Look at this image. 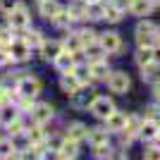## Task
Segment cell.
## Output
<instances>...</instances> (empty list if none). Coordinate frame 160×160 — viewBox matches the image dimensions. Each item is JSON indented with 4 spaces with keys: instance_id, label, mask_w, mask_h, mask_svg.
<instances>
[{
    "instance_id": "obj_1",
    "label": "cell",
    "mask_w": 160,
    "mask_h": 160,
    "mask_svg": "<svg viewBox=\"0 0 160 160\" xmlns=\"http://www.w3.org/2000/svg\"><path fill=\"white\" fill-rule=\"evenodd\" d=\"M7 19H10V27L12 29H22L24 31V29L31 27V14H29L27 5H19V2L7 12Z\"/></svg>"
},
{
    "instance_id": "obj_2",
    "label": "cell",
    "mask_w": 160,
    "mask_h": 160,
    "mask_svg": "<svg viewBox=\"0 0 160 160\" xmlns=\"http://www.w3.org/2000/svg\"><path fill=\"white\" fill-rule=\"evenodd\" d=\"M98 46H100V50L108 53V55H117V53H122V48H124L120 33H115V31H103L98 36Z\"/></svg>"
},
{
    "instance_id": "obj_3",
    "label": "cell",
    "mask_w": 160,
    "mask_h": 160,
    "mask_svg": "<svg viewBox=\"0 0 160 160\" xmlns=\"http://www.w3.org/2000/svg\"><path fill=\"white\" fill-rule=\"evenodd\" d=\"M155 41H158V27L153 22H139V27H136V43H139V48L153 46Z\"/></svg>"
},
{
    "instance_id": "obj_4",
    "label": "cell",
    "mask_w": 160,
    "mask_h": 160,
    "mask_svg": "<svg viewBox=\"0 0 160 160\" xmlns=\"http://www.w3.org/2000/svg\"><path fill=\"white\" fill-rule=\"evenodd\" d=\"M105 81H108V88L112 93H127L129 86H132V79H129L127 72H110Z\"/></svg>"
},
{
    "instance_id": "obj_5",
    "label": "cell",
    "mask_w": 160,
    "mask_h": 160,
    "mask_svg": "<svg viewBox=\"0 0 160 160\" xmlns=\"http://www.w3.org/2000/svg\"><path fill=\"white\" fill-rule=\"evenodd\" d=\"M14 91L19 96H27V98H36V96L41 93V81L36 79V77H19Z\"/></svg>"
},
{
    "instance_id": "obj_6",
    "label": "cell",
    "mask_w": 160,
    "mask_h": 160,
    "mask_svg": "<svg viewBox=\"0 0 160 160\" xmlns=\"http://www.w3.org/2000/svg\"><path fill=\"white\" fill-rule=\"evenodd\" d=\"M88 110L98 117V120H105L108 115L115 110V103L108 96H93V100H91V105H88Z\"/></svg>"
},
{
    "instance_id": "obj_7",
    "label": "cell",
    "mask_w": 160,
    "mask_h": 160,
    "mask_svg": "<svg viewBox=\"0 0 160 160\" xmlns=\"http://www.w3.org/2000/svg\"><path fill=\"white\" fill-rule=\"evenodd\" d=\"M7 53L12 58V62H27L31 58V46H27L24 41H17L14 38L10 46H7Z\"/></svg>"
},
{
    "instance_id": "obj_8",
    "label": "cell",
    "mask_w": 160,
    "mask_h": 160,
    "mask_svg": "<svg viewBox=\"0 0 160 160\" xmlns=\"http://www.w3.org/2000/svg\"><path fill=\"white\" fill-rule=\"evenodd\" d=\"M53 105L50 103H38V105H33L31 108V120H33V124H46V122H50L53 120Z\"/></svg>"
},
{
    "instance_id": "obj_9",
    "label": "cell",
    "mask_w": 160,
    "mask_h": 160,
    "mask_svg": "<svg viewBox=\"0 0 160 160\" xmlns=\"http://www.w3.org/2000/svg\"><path fill=\"white\" fill-rule=\"evenodd\" d=\"M124 124H127V112H120L117 108H115L112 112L105 117V129H108V132L120 134L122 129H124Z\"/></svg>"
},
{
    "instance_id": "obj_10",
    "label": "cell",
    "mask_w": 160,
    "mask_h": 160,
    "mask_svg": "<svg viewBox=\"0 0 160 160\" xmlns=\"http://www.w3.org/2000/svg\"><path fill=\"white\" fill-rule=\"evenodd\" d=\"M81 86H84V84L77 79V74H74V72H62V77H60V88L65 91V93L72 96V93H77Z\"/></svg>"
},
{
    "instance_id": "obj_11",
    "label": "cell",
    "mask_w": 160,
    "mask_h": 160,
    "mask_svg": "<svg viewBox=\"0 0 160 160\" xmlns=\"http://www.w3.org/2000/svg\"><path fill=\"white\" fill-rule=\"evenodd\" d=\"M62 50H65V48H62L60 41H46L43 38V43H41V55H43V60H55Z\"/></svg>"
},
{
    "instance_id": "obj_12",
    "label": "cell",
    "mask_w": 160,
    "mask_h": 160,
    "mask_svg": "<svg viewBox=\"0 0 160 160\" xmlns=\"http://www.w3.org/2000/svg\"><path fill=\"white\" fill-rule=\"evenodd\" d=\"M53 62H55V67H58L60 72H72L74 65H77V55L69 53V50H62V53L58 55Z\"/></svg>"
},
{
    "instance_id": "obj_13",
    "label": "cell",
    "mask_w": 160,
    "mask_h": 160,
    "mask_svg": "<svg viewBox=\"0 0 160 160\" xmlns=\"http://www.w3.org/2000/svg\"><path fill=\"white\" fill-rule=\"evenodd\" d=\"M139 136L146 139V141H155L160 136V122L158 120H146V117H143V127H141Z\"/></svg>"
},
{
    "instance_id": "obj_14",
    "label": "cell",
    "mask_w": 160,
    "mask_h": 160,
    "mask_svg": "<svg viewBox=\"0 0 160 160\" xmlns=\"http://www.w3.org/2000/svg\"><path fill=\"white\" fill-rule=\"evenodd\" d=\"M88 72H91V79L93 81H105L110 69H108L105 60H96V62H88Z\"/></svg>"
},
{
    "instance_id": "obj_15",
    "label": "cell",
    "mask_w": 160,
    "mask_h": 160,
    "mask_svg": "<svg viewBox=\"0 0 160 160\" xmlns=\"http://www.w3.org/2000/svg\"><path fill=\"white\" fill-rule=\"evenodd\" d=\"M153 7H155V0H132L129 12L136 14V17H148L153 12Z\"/></svg>"
},
{
    "instance_id": "obj_16",
    "label": "cell",
    "mask_w": 160,
    "mask_h": 160,
    "mask_svg": "<svg viewBox=\"0 0 160 160\" xmlns=\"http://www.w3.org/2000/svg\"><path fill=\"white\" fill-rule=\"evenodd\" d=\"M55 155H58L60 160H67V158H77V155H79V141L65 139V141H62V146H60V151H58Z\"/></svg>"
},
{
    "instance_id": "obj_17",
    "label": "cell",
    "mask_w": 160,
    "mask_h": 160,
    "mask_svg": "<svg viewBox=\"0 0 160 160\" xmlns=\"http://www.w3.org/2000/svg\"><path fill=\"white\" fill-rule=\"evenodd\" d=\"M141 127H143V117H139V115H127V124H124L122 132L129 134L132 139H136L141 134Z\"/></svg>"
},
{
    "instance_id": "obj_18",
    "label": "cell",
    "mask_w": 160,
    "mask_h": 160,
    "mask_svg": "<svg viewBox=\"0 0 160 160\" xmlns=\"http://www.w3.org/2000/svg\"><path fill=\"white\" fill-rule=\"evenodd\" d=\"M77 38H79V43H81V50H88V48L98 46V33L91 31V29H81V31H77Z\"/></svg>"
},
{
    "instance_id": "obj_19",
    "label": "cell",
    "mask_w": 160,
    "mask_h": 160,
    "mask_svg": "<svg viewBox=\"0 0 160 160\" xmlns=\"http://www.w3.org/2000/svg\"><path fill=\"white\" fill-rule=\"evenodd\" d=\"M19 117V108L12 105V103H5V105H0V124H10V122H14Z\"/></svg>"
},
{
    "instance_id": "obj_20",
    "label": "cell",
    "mask_w": 160,
    "mask_h": 160,
    "mask_svg": "<svg viewBox=\"0 0 160 160\" xmlns=\"http://www.w3.org/2000/svg\"><path fill=\"white\" fill-rule=\"evenodd\" d=\"M50 22H53L55 27H60V29H67V27H72L74 17H72V12H69V7H60V10H58V14H55Z\"/></svg>"
},
{
    "instance_id": "obj_21",
    "label": "cell",
    "mask_w": 160,
    "mask_h": 160,
    "mask_svg": "<svg viewBox=\"0 0 160 160\" xmlns=\"http://www.w3.org/2000/svg\"><path fill=\"white\" fill-rule=\"evenodd\" d=\"M88 136V127L86 124H81V122H72L69 127H67V139L72 141H81Z\"/></svg>"
},
{
    "instance_id": "obj_22",
    "label": "cell",
    "mask_w": 160,
    "mask_h": 160,
    "mask_svg": "<svg viewBox=\"0 0 160 160\" xmlns=\"http://www.w3.org/2000/svg\"><path fill=\"white\" fill-rule=\"evenodd\" d=\"M38 10H41V17L53 19L60 10V5H58V0H38Z\"/></svg>"
},
{
    "instance_id": "obj_23",
    "label": "cell",
    "mask_w": 160,
    "mask_h": 160,
    "mask_svg": "<svg viewBox=\"0 0 160 160\" xmlns=\"http://www.w3.org/2000/svg\"><path fill=\"white\" fill-rule=\"evenodd\" d=\"M122 14H124V12L115 5L112 0H110V2H103V19H108V22H120Z\"/></svg>"
},
{
    "instance_id": "obj_24",
    "label": "cell",
    "mask_w": 160,
    "mask_h": 160,
    "mask_svg": "<svg viewBox=\"0 0 160 160\" xmlns=\"http://www.w3.org/2000/svg\"><path fill=\"white\" fill-rule=\"evenodd\" d=\"M134 60H136V65H139V67L153 62V46H141L139 50H136V55H134Z\"/></svg>"
},
{
    "instance_id": "obj_25",
    "label": "cell",
    "mask_w": 160,
    "mask_h": 160,
    "mask_svg": "<svg viewBox=\"0 0 160 160\" xmlns=\"http://www.w3.org/2000/svg\"><path fill=\"white\" fill-rule=\"evenodd\" d=\"M24 43H27V46H31V48H41V43H43V33L41 31H36V29H24Z\"/></svg>"
},
{
    "instance_id": "obj_26",
    "label": "cell",
    "mask_w": 160,
    "mask_h": 160,
    "mask_svg": "<svg viewBox=\"0 0 160 160\" xmlns=\"http://www.w3.org/2000/svg\"><path fill=\"white\" fill-rule=\"evenodd\" d=\"M69 12H72L74 22L77 19H88V5L84 0H81V2H72V5H69Z\"/></svg>"
},
{
    "instance_id": "obj_27",
    "label": "cell",
    "mask_w": 160,
    "mask_h": 160,
    "mask_svg": "<svg viewBox=\"0 0 160 160\" xmlns=\"http://www.w3.org/2000/svg\"><path fill=\"white\" fill-rule=\"evenodd\" d=\"M108 129H88V136L86 139L91 141V146H100V143H105L108 141Z\"/></svg>"
},
{
    "instance_id": "obj_28",
    "label": "cell",
    "mask_w": 160,
    "mask_h": 160,
    "mask_svg": "<svg viewBox=\"0 0 160 160\" xmlns=\"http://www.w3.org/2000/svg\"><path fill=\"white\" fill-rule=\"evenodd\" d=\"M27 139H29V146H38V143L46 141V134H43L41 124H36L33 129H29V132H27Z\"/></svg>"
},
{
    "instance_id": "obj_29",
    "label": "cell",
    "mask_w": 160,
    "mask_h": 160,
    "mask_svg": "<svg viewBox=\"0 0 160 160\" xmlns=\"http://www.w3.org/2000/svg\"><path fill=\"white\" fill-rule=\"evenodd\" d=\"M17 148H14V143L12 141H0V158H17Z\"/></svg>"
},
{
    "instance_id": "obj_30",
    "label": "cell",
    "mask_w": 160,
    "mask_h": 160,
    "mask_svg": "<svg viewBox=\"0 0 160 160\" xmlns=\"http://www.w3.org/2000/svg\"><path fill=\"white\" fill-rule=\"evenodd\" d=\"M62 48H65V50H69V53H74V55H79V53H81V43H79V38H77V33H72V36L62 43Z\"/></svg>"
},
{
    "instance_id": "obj_31",
    "label": "cell",
    "mask_w": 160,
    "mask_h": 160,
    "mask_svg": "<svg viewBox=\"0 0 160 160\" xmlns=\"http://www.w3.org/2000/svg\"><path fill=\"white\" fill-rule=\"evenodd\" d=\"M74 74H77V79L81 81V84H88V79H91V72H88V65H74L72 69Z\"/></svg>"
},
{
    "instance_id": "obj_32",
    "label": "cell",
    "mask_w": 160,
    "mask_h": 160,
    "mask_svg": "<svg viewBox=\"0 0 160 160\" xmlns=\"http://www.w3.org/2000/svg\"><path fill=\"white\" fill-rule=\"evenodd\" d=\"M14 41V29L12 27H0V46H10Z\"/></svg>"
},
{
    "instance_id": "obj_33",
    "label": "cell",
    "mask_w": 160,
    "mask_h": 160,
    "mask_svg": "<svg viewBox=\"0 0 160 160\" xmlns=\"http://www.w3.org/2000/svg\"><path fill=\"white\" fill-rule=\"evenodd\" d=\"M96 151H93V155L96 158H112V146H110V143H100V146H93Z\"/></svg>"
},
{
    "instance_id": "obj_34",
    "label": "cell",
    "mask_w": 160,
    "mask_h": 160,
    "mask_svg": "<svg viewBox=\"0 0 160 160\" xmlns=\"http://www.w3.org/2000/svg\"><path fill=\"white\" fill-rule=\"evenodd\" d=\"M88 19H103V0L88 5Z\"/></svg>"
},
{
    "instance_id": "obj_35",
    "label": "cell",
    "mask_w": 160,
    "mask_h": 160,
    "mask_svg": "<svg viewBox=\"0 0 160 160\" xmlns=\"http://www.w3.org/2000/svg\"><path fill=\"white\" fill-rule=\"evenodd\" d=\"M62 141H65V139H60V136H50V139H46V148H48V151H53V153H58L60 146H62Z\"/></svg>"
},
{
    "instance_id": "obj_36",
    "label": "cell",
    "mask_w": 160,
    "mask_h": 160,
    "mask_svg": "<svg viewBox=\"0 0 160 160\" xmlns=\"http://www.w3.org/2000/svg\"><path fill=\"white\" fill-rule=\"evenodd\" d=\"M22 129H24V127H22L19 117H17V120H14V122H10V124H7V132L12 134V136H19V134H24V132H22Z\"/></svg>"
},
{
    "instance_id": "obj_37",
    "label": "cell",
    "mask_w": 160,
    "mask_h": 160,
    "mask_svg": "<svg viewBox=\"0 0 160 160\" xmlns=\"http://www.w3.org/2000/svg\"><path fill=\"white\" fill-rule=\"evenodd\" d=\"M143 158H153V160H160V148L158 146H151L143 151Z\"/></svg>"
},
{
    "instance_id": "obj_38",
    "label": "cell",
    "mask_w": 160,
    "mask_h": 160,
    "mask_svg": "<svg viewBox=\"0 0 160 160\" xmlns=\"http://www.w3.org/2000/svg\"><path fill=\"white\" fill-rule=\"evenodd\" d=\"M12 62V58H10V53H7L5 48L0 46V67H5V65H10Z\"/></svg>"
},
{
    "instance_id": "obj_39",
    "label": "cell",
    "mask_w": 160,
    "mask_h": 160,
    "mask_svg": "<svg viewBox=\"0 0 160 160\" xmlns=\"http://www.w3.org/2000/svg\"><path fill=\"white\" fill-rule=\"evenodd\" d=\"M158 112H160V108H158V105L146 108V120H158Z\"/></svg>"
},
{
    "instance_id": "obj_40",
    "label": "cell",
    "mask_w": 160,
    "mask_h": 160,
    "mask_svg": "<svg viewBox=\"0 0 160 160\" xmlns=\"http://www.w3.org/2000/svg\"><path fill=\"white\" fill-rule=\"evenodd\" d=\"M14 5H17V0H0V10L2 12H10Z\"/></svg>"
},
{
    "instance_id": "obj_41",
    "label": "cell",
    "mask_w": 160,
    "mask_h": 160,
    "mask_svg": "<svg viewBox=\"0 0 160 160\" xmlns=\"http://www.w3.org/2000/svg\"><path fill=\"white\" fill-rule=\"evenodd\" d=\"M112 2H115V5H117V7H120L122 12H124V10H129V7H132V0H112Z\"/></svg>"
},
{
    "instance_id": "obj_42",
    "label": "cell",
    "mask_w": 160,
    "mask_h": 160,
    "mask_svg": "<svg viewBox=\"0 0 160 160\" xmlns=\"http://www.w3.org/2000/svg\"><path fill=\"white\" fill-rule=\"evenodd\" d=\"M153 62H155V65H160V41H158V43H153Z\"/></svg>"
},
{
    "instance_id": "obj_43",
    "label": "cell",
    "mask_w": 160,
    "mask_h": 160,
    "mask_svg": "<svg viewBox=\"0 0 160 160\" xmlns=\"http://www.w3.org/2000/svg\"><path fill=\"white\" fill-rule=\"evenodd\" d=\"M153 93H155V98L160 100V79H155V84H153Z\"/></svg>"
},
{
    "instance_id": "obj_44",
    "label": "cell",
    "mask_w": 160,
    "mask_h": 160,
    "mask_svg": "<svg viewBox=\"0 0 160 160\" xmlns=\"http://www.w3.org/2000/svg\"><path fill=\"white\" fill-rule=\"evenodd\" d=\"M84 2H86V5H91V2H100V0H84Z\"/></svg>"
},
{
    "instance_id": "obj_45",
    "label": "cell",
    "mask_w": 160,
    "mask_h": 160,
    "mask_svg": "<svg viewBox=\"0 0 160 160\" xmlns=\"http://www.w3.org/2000/svg\"><path fill=\"white\" fill-rule=\"evenodd\" d=\"M158 41H160V29H158Z\"/></svg>"
},
{
    "instance_id": "obj_46",
    "label": "cell",
    "mask_w": 160,
    "mask_h": 160,
    "mask_svg": "<svg viewBox=\"0 0 160 160\" xmlns=\"http://www.w3.org/2000/svg\"><path fill=\"white\" fill-rule=\"evenodd\" d=\"M155 2H158V5H160V0H155Z\"/></svg>"
},
{
    "instance_id": "obj_47",
    "label": "cell",
    "mask_w": 160,
    "mask_h": 160,
    "mask_svg": "<svg viewBox=\"0 0 160 160\" xmlns=\"http://www.w3.org/2000/svg\"><path fill=\"white\" fill-rule=\"evenodd\" d=\"M158 139H160V136H158Z\"/></svg>"
}]
</instances>
